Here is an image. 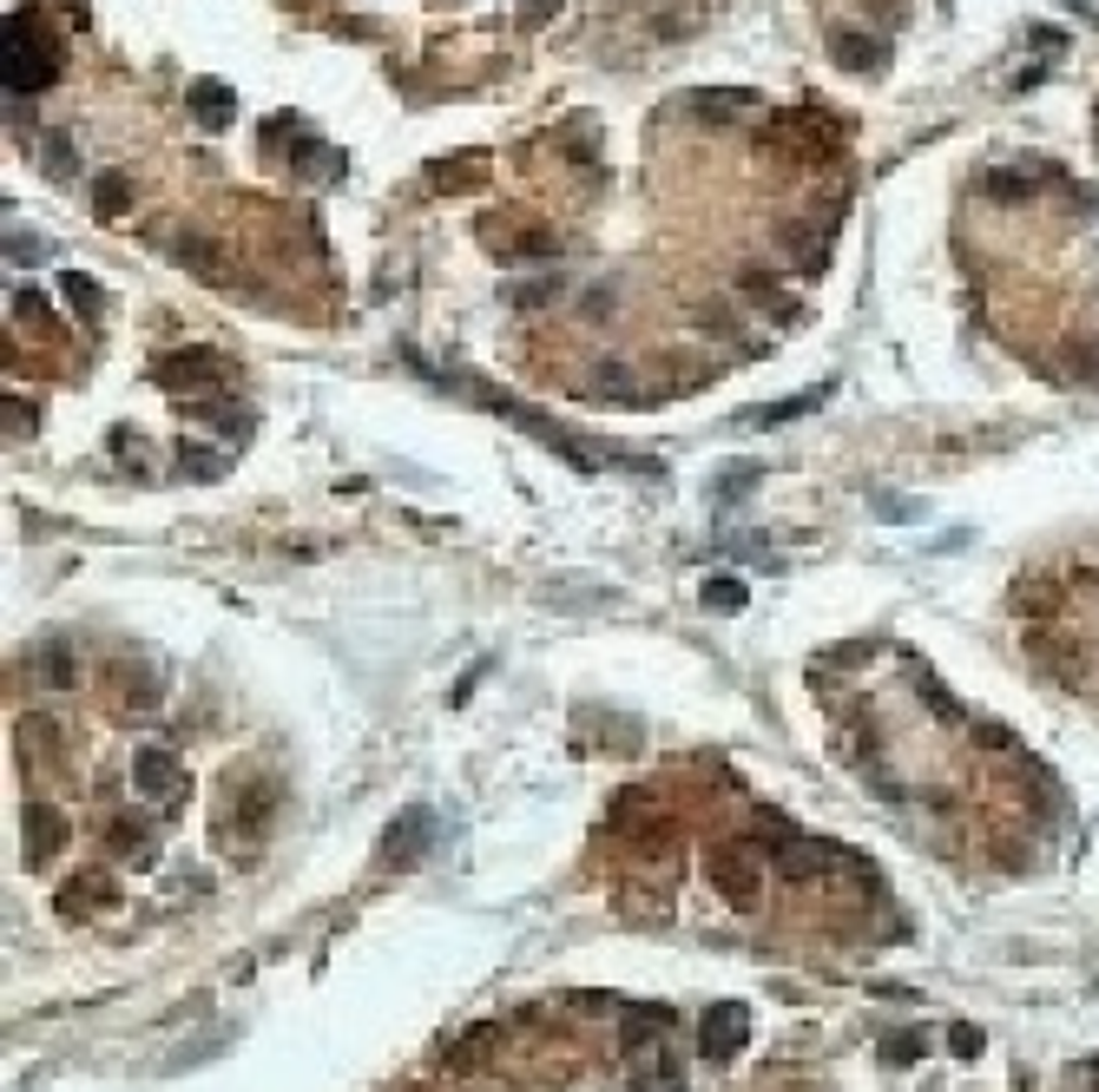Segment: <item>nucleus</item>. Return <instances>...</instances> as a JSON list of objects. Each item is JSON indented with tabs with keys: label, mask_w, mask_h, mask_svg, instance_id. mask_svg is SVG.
<instances>
[{
	"label": "nucleus",
	"mask_w": 1099,
	"mask_h": 1092,
	"mask_svg": "<svg viewBox=\"0 0 1099 1092\" xmlns=\"http://www.w3.org/2000/svg\"><path fill=\"white\" fill-rule=\"evenodd\" d=\"M47 172L66 185V172H73V145H66V139H53V145H47Z\"/></svg>",
	"instance_id": "nucleus-24"
},
{
	"label": "nucleus",
	"mask_w": 1099,
	"mask_h": 1092,
	"mask_svg": "<svg viewBox=\"0 0 1099 1092\" xmlns=\"http://www.w3.org/2000/svg\"><path fill=\"white\" fill-rule=\"evenodd\" d=\"M744 1034H750V1014H744V1007H711V1014L698 1021V1053L705 1060H731L737 1047H744Z\"/></svg>",
	"instance_id": "nucleus-5"
},
{
	"label": "nucleus",
	"mask_w": 1099,
	"mask_h": 1092,
	"mask_svg": "<svg viewBox=\"0 0 1099 1092\" xmlns=\"http://www.w3.org/2000/svg\"><path fill=\"white\" fill-rule=\"evenodd\" d=\"M816 402H823V389L790 395V402H777V408H744L737 422H744V429H777V422H790V415H803V408H816Z\"/></svg>",
	"instance_id": "nucleus-14"
},
{
	"label": "nucleus",
	"mask_w": 1099,
	"mask_h": 1092,
	"mask_svg": "<svg viewBox=\"0 0 1099 1092\" xmlns=\"http://www.w3.org/2000/svg\"><path fill=\"white\" fill-rule=\"evenodd\" d=\"M21 823H27V863H47V856L66 843V816H60V810H47V803H34Z\"/></svg>",
	"instance_id": "nucleus-8"
},
{
	"label": "nucleus",
	"mask_w": 1099,
	"mask_h": 1092,
	"mask_svg": "<svg viewBox=\"0 0 1099 1092\" xmlns=\"http://www.w3.org/2000/svg\"><path fill=\"white\" fill-rule=\"evenodd\" d=\"M165 250H172L179 264H192V271H218V277H224V250H218L205 231H179V237L165 244Z\"/></svg>",
	"instance_id": "nucleus-12"
},
{
	"label": "nucleus",
	"mask_w": 1099,
	"mask_h": 1092,
	"mask_svg": "<svg viewBox=\"0 0 1099 1092\" xmlns=\"http://www.w3.org/2000/svg\"><path fill=\"white\" fill-rule=\"evenodd\" d=\"M126 205H132V185H126L119 172H100V185H93V211H100V218H119Z\"/></svg>",
	"instance_id": "nucleus-17"
},
{
	"label": "nucleus",
	"mask_w": 1099,
	"mask_h": 1092,
	"mask_svg": "<svg viewBox=\"0 0 1099 1092\" xmlns=\"http://www.w3.org/2000/svg\"><path fill=\"white\" fill-rule=\"evenodd\" d=\"M737 290H744L750 303H764V310H771L777 323H797V316H803V303H790V297H777V290H771V277H744Z\"/></svg>",
	"instance_id": "nucleus-16"
},
{
	"label": "nucleus",
	"mask_w": 1099,
	"mask_h": 1092,
	"mask_svg": "<svg viewBox=\"0 0 1099 1092\" xmlns=\"http://www.w3.org/2000/svg\"><path fill=\"white\" fill-rule=\"evenodd\" d=\"M14 316H21V323H47V303H40V290H14Z\"/></svg>",
	"instance_id": "nucleus-23"
},
{
	"label": "nucleus",
	"mask_w": 1099,
	"mask_h": 1092,
	"mask_svg": "<svg viewBox=\"0 0 1099 1092\" xmlns=\"http://www.w3.org/2000/svg\"><path fill=\"white\" fill-rule=\"evenodd\" d=\"M711 882L731 895V908H750V902H757V876H744L737 856H718V863H711Z\"/></svg>",
	"instance_id": "nucleus-13"
},
{
	"label": "nucleus",
	"mask_w": 1099,
	"mask_h": 1092,
	"mask_svg": "<svg viewBox=\"0 0 1099 1092\" xmlns=\"http://www.w3.org/2000/svg\"><path fill=\"white\" fill-rule=\"evenodd\" d=\"M553 8H560V0H521V27H540Z\"/></svg>",
	"instance_id": "nucleus-26"
},
{
	"label": "nucleus",
	"mask_w": 1099,
	"mask_h": 1092,
	"mask_svg": "<svg viewBox=\"0 0 1099 1092\" xmlns=\"http://www.w3.org/2000/svg\"><path fill=\"white\" fill-rule=\"evenodd\" d=\"M560 297V284L547 277V284H527V290H514V303H553Z\"/></svg>",
	"instance_id": "nucleus-25"
},
{
	"label": "nucleus",
	"mask_w": 1099,
	"mask_h": 1092,
	"mask_svg": "<svg viewBox=\"0 0 1099 1092\" xmlns=\"http://www.w3.org/2000/svg\"><path fill=\"white\" fill-rule=\"evenodd\" d=\"M487 408H500V415H507V422H514V429H527L534 442H547V448H553L560 461H573V468H593V455H586V448H579V442H573V435H566L560 422H547L540 408H521V402H507V395H487Z\"/></svg>",
	"instance_id": "nucleus-3"
},
{
	"label": "nucleus",
	"mask_w": 1099,
	"mask_h": 1092,
	"mask_svg": "<svg viewBox=\"0 0 1099 1092\" xmlns=\"http://www.w3.org/2000/svg\"><path fill=\"white\" fill-rule=\"evenodd\" d=\"M179 468H185V474H198V481H218V474H224V455H211V448H192V442H185V448H179Z\"/></svg>",
	"instance_id": "nucleus-19"
},
{
	"label": "nucleus",
	"mask_w": 1099,
	"mask_h": 1092,
	"mask_svg": "<svg viewBox=\"0 0 1099 1092\" xmlns=\"http://www.w3.org/2000/svg\"><path fill=\"white\" fill-rule=\"evenodd\" d=\"M290 165H297L303 179H336V172H343V152H336V145H323V139H310V132H303V139L290 145Z\"/></svg>",
	"instance_id": "nucleus-11"
},
{
	"label": "nucleus",
	"mask_w": 1099,
	"mask_h": 1092,
	"mask_svg": "<svg viewBox=\"0 0 1099 1092\" xmlns=\"http://www.w3.org/2000/svg\"><path fill=\"white\" fill-rule=\"evenodd\" d=\"M987 192H994V198H1028L1034 185H1028L1021 172H987Z\"/></svg>",
	"instance_id": "nucleus-21"
},
{
	"label": "nucleus",
	"mask_w": 1099,
	"mask_h": 1092,
	"mask_svg": "<svg viewBox=\"0 0 1099 1092\" xmlns=\"http://www.w3.org/2000/svg\"><path fill=\"white\" fill-rule=\"evenodd\" d=\"M429 836H435V816H429V810H402V816L382 829L376 863H382V869H408L421 850H429Z\"/></svg>",
	"instance_id": "nucleus-2"
},
{
	"label": "nucleus",
	"mask_w": 1099,
	"mask_h": 1092,
	"mask_svg": "<svg viewBox=\"0 0 1099 1092\" xmlns=\"http://www.w3.org/2000/svg\"><path fill=\"white\" fill-rule=\"evenodd\" d=\"M955 1053H981V1034H974V1027H955Z\"/></svg>",
	"instance_id": "nucleus-27"
},
{
	"label": "nucleus",
	"mask_w": 1099,
	"mask_h": 1092,
	"mask_svg": "<svg viewBox=\"0 0 1099 1092\" xmlns=\"http://www.w3.org/2000/svg\"><path fill=\"white\" fill-rule=\"evenodd\" d=\"M60 290H66V303H73L79 316H87V323H93V316L106 310V297H100V284H93L87 271H66V277H60Z\"/></svg>",
	"instance_id": "nucleus-15"
},
{
	"label": "nucleus",
	"mask_w": 1099,
	"mask_h": 1092,
	"mask_svg": "<svg viewBox=\"0 0 1099 1092\" xmlns=\"http://www.w3.org/2000/svg\"><path fill=\"white\" fill-rule=\"evenodd\" d=\"M132 784H139L145 797H165V790H179V764H172V750H139V764H132Z\"/></svg>",
	"instance_id": "nucleus-10"
},
{
	"label": "nucleus",
	"mask_w": 1099,
	"mask_h": 1092,
	"mask_svg": "<svg viewBox=\"0 0 1099 1092\" xmlns=\"http://www.w3.org/2000/svg\"><path fill=\"white\" fill-rule=\"evenodd\" d=\"M79 902H106V876H79L73 889H60V908H66V915H73Z\"/></svg>",
	"instance_id": "nucleus-20"
},
{
	"label": "nucleus",
	"mask_w": 1099,
	"mask_h": 1092,
	"mask_svg": "<svg viewBox=\"0 0 1099 1092\" xmlns=\"http://www.w3.org/2000/svg\"><path fill=\"white\" fill-rule=\"evenodd\" d=\"M829 60L850 66V73H882V66H889V40L856 34V27H836V34H829Z\"/></svg>",
	"instance_id": "nucleus-6"
},
{
	"label": "nucleus",
	"mask_w": 1099,
	"mask_h": 1092,
	"mask_svg": "<svg viewBox=\"0 0 1099 1092\" xmlns=\"http://www.w3.org/2000/svg\"><path fill=\"white\" fill-rule=\"evenodd\" d=\"M185 106H192V119H198L205 132H224V126L237 119V93L224 87V79H192V93H185Z\"/></svg>",
	"instance_id": "nucleus-7"
},
{
	"label": "nucleus",
	"mask_w": 1099,
	"mask_h": 1092,
	"mask_svg": "<svg viewBox=\"0 0 1099 1092\" xmlns=\"http://www.w3.org/2000/svg\"><path fill=\"white\" fill-rule=\"evenodd\" d=\"M40 258H47L40 237H8V264H40Z\"/></svg>",
	"instance_id": "nucleus-22"
},
{
	"label": "nucleus",
	"mask_w": 1099,
	"mask_h": 1092,
	"mask_svg": "<svg viewBox=\"0 0 1099 1092\" xmlns=\"http://www.w3.org/2000/svg\"><path fill=\"white\" fill-rule=\"evenodd\" d=\"M698 119H744V113H757V93H731V87H705V93H692L685 100Z\"/></svg>",
	"instance_id": "nucleus-9"
},
{
	"label": "nucleus",
	"mask_w": 1099,
	"mask_h": 1092,
	"mask_svg": "<svg viewBox=\"0 0 1099 1092\" xmlns=\"http://www.w3.org/2000/svg\"><path fill=\"white\" fill-rule=\"evenodd\" d=\"M750 593H744V579H705V606L711 613H737Z\"/></svg>",
	"instance_id": "nucleus-18"
},
{
	"label": "nucleus",
	"mask_w": 1099,
	"mask_h": 1092,
	"mask_svg": "<svg viewBox=\"0 0 1099 1092\" xmlns=\"http://www.w3.org/2000/svg\"><path fill=\"white\" fill-rule=\"evenodd\" d=\"M8 93H40V87H53V73H60V53H53V34H47V21L34 14V8H21V14H8Z\"/></svg>",
	"instance_id": "nucleus-1"
},
{
	"label": "nucleus",
	"mask_w": 1099,
	"mask_h": 1092,
	"mask_svg": "<svg viewBox=\"0 0 1099 1092\" xmlns=\"http://www.w3.org/2000/svg\"><path fill=\"white\" fill-rule=\"evenodd\" d=\"M915 1053H921V1040H915V1034H908V1040H889V1060H915Z\"/></svg>",
	"instance_id": "nucleus-28"
},
{
	"label": "nucleus",
	"mask_w": 1099,
	"mask_h": 1092,
	"mask_svg": "<svg viewBox=\"0 0 1099 1092\" xmlns=\"http://www.w3.org/2000/svg\"><path fill=\"white\" fill-rule=\"evenodd\" d=\"M165 389H211V382H224V356L218 350H205V343H192V350H172V356H158V369H152Z\"/></svg>",
	"instance_id": "nucleus-4"
}]
</instances>
